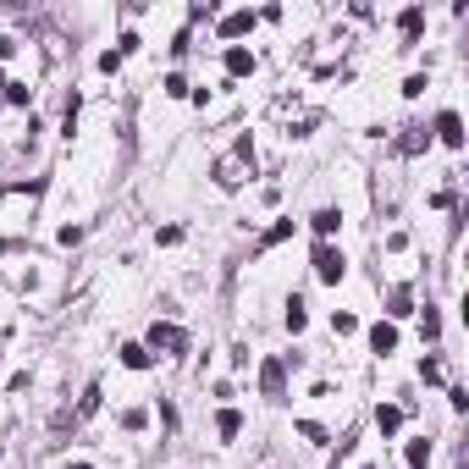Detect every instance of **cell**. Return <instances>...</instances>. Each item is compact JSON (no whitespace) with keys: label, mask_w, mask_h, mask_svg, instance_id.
<instances>
[{"label":"cell","mask_w":469,"mask_h":469,"mask_svg":"<svg viewBox=\"0 0 469 469\" xmlns=\"http://www.w3.org/2000/svg\"><path fill=\"white\" fill-rule=\"evenodd\" d=\"M150 348H155V354H182V348H188V331L171 326V320H155V326H150Z\"/></svg>","instance_id":"6da1fadb"},{"label":"cell","mask_w":469,"mask_h":469,"mask_svg":"<svg viewBox=\"0 0 469 469\" xmlns=\"http://www.w3.org/2000/svg\"><path fill=\"white\" fill-rule=\"evenodd\" d=\"M243 160H254V150H249V138H237V155H232V160H221V166H215V182H221V188H237V182H243V177H237V166H243Z\"/></svg>","instance_id":"7a4b0ae2"},{"label":"cell","mask_w":469,"mask_h":469,"mask_svg":"<svg viewBox=\"0 0 469 469\" xmlns=\"http://www.w3.org/2000/svg\"><path fill=\"white\" fill-rule=\"evenodd\" d=\"M259 386H265V398H282V392H287V364L265 359V364H259Z\"/></svg>","instance_id":"3957f363"},{"label":"cell","mask_w":469,"mask_h":469,"mask_svg":"<svg viewBox=\"0 0 469 469\" xmlns=\"http://www.w3.org/2000/svg\"><path fill=\"white\" fill-rule=\"evenodd\" d=\"M315 277L320 282H342V254L337 249H326V243L315 249Z\"/></svg>","instance_id":"277c9868"},{"label":"cell","mask_w":469,"mask_h":469,"mask_svg":"<svg viewBox=\"0 0 469 469\" xmlns=\"http://www.w3.org/2000/svg\"><path fill=\"white\" fill-rule=\"evenodd\" d=\"M436 138H442V144H453V150L464 144V122H458V110H442V116H436Z\"/></svg>","instance_id":"5b68a950"},{"label":"cell","mask_w":469,"mask_h":469,"mask_svg":"<svg viewBox=\"0 0 469 469\" xmlns=\"http://www.w3.org/2000/svg\"><path fill=\"white\" fill-rule=\"evenodd\" d=\"M370 348H376V354H392V348H398V326H381V320H376V326H370Z\"/></svg>","instance_id":"8992f818"},{"label":"cell","mask_w":469,"mask_h":469,"mask_svg":"<svg viewBox=\"0 0 469 469\" xmlns=\"http://www.w3.org/2000/svg\"><path fill=\"white\" fill-rule=\"evenodd\" d=\"M254 28V11H232V17L221 22V39H237V34H249Z\"/></svg>","instance_id":"52a82bcc"},{"label":"cell","mask_w":469,"mask_h":469,"mask_svg":"<svg viewBox=\"0 0 469 469\" xmlns=\"http://www.w3.org/2000/svg\"><path fill=\"white\" fill-rule=\"evenodd\" d=\"M150 348H144V342H128V348H122V364H128V370H150Z\"/></svg>","instance_id":"ba28073f"},{"label":"cell","mask_w":469,"mask_h":469,"mask_svg":"<svg viewBox=\"0 0 469 469\" xmlns=\"http://www.w3.org/2000/svg\"><path fill=\"white\" fill-rule=\"evenodd\" d=\"M376 426H381V436H392V431L403 426V408H392V403H381V408H376Z\"/></svg>","instance_id":"9c48e42d"},{"label":"cell","mask_w":469,"mask_h":469,"mask_svg":"<svg viewBox=\"0 0 469 469\" xmlns=\"http://www.w3.org/2000/svg\"><path fill=\"white\" fill-rule=\"evenodd\" d=\"M227 72H232V78H243V72H254V56H249V50H227Z\"/></svg>","instance_id":"30bf717a"},{"label":"cell","mask_w":469,"mask_h":469,"mask_svg":"<svg viewBox=\"0 0 469 469\" xmlns=\"http://www.w3.org/2000/svg\"><path fill=\"white\" fill-rule=\"evenodd\" d=\"M309 227H315L320 237H331V232L342 227V215H337V210H315V215H309Z\"/></svg>","instance_id":"8fae6325"},{"label":"cell","mask_w":469,"mask_h":469,"mask_svg":"<svg viewBox=\"0 0 469 469\" xmlns=\"http://www.w3.org/2000/svg\"><path fill=\"white\" fill-rule=\"evenodd\" d=\"M215 426H221V436L232 442L237 431H243V414H237V408H221V420H215Z\"/></svg>","instance_id":"7c38bea8"},{"label":"cell","mask_w":469,"mask_h":469,"mask_svg":"<svg viewBox=\"0 0 469 469\" xmlns=\"http://www.w3.org/2000/svg\"><path fill=\"white\" fill-rule=\"evenodd\" d=\"M431 464V442H408V469H426Z\"/></svg>","instance_id":"4fadbf2b"},{"label":"cell","mask_w":469,"mask_h":469,"mask_svg":"<svg viewBox=\"0 0 469 469\" xmlns=\"http://www.w3.org/2000/svg\"><path fill=\"white\" fill-rule=\"evenodd\" d=\"M287 331H304V299H287Z\"/></svg>","instance_id":"5bb4252c"},{"label":"cell","mask_w":469,"mask_h":469,"mask_svg":"<svg viewBox=\"0 0 469 469\" xmlns=\"http://www.w3.org/2000/svg\"><path fill=\"white\" fill-rule=\"evenodd\" d=\"M420 22H426V11H420V6H408V11H403V34H408V39L420 34Z\"/></svg>","instance_id":"9a60e30c"},{"label":"cell","mask_w":469,"mask_h":469,"mask_svg":"<svg viewBox=\"0 0 469 469\" xmlns=\"http://www.w3.org/2000/svg\"><path fill=\"white\" fill-rule=\"evenodd\" d=\"M426 144H431V133H426V128H408V138H403V150H408V155L426 150Z\"/></svg>","instance_id":"2e32d148"},{"label":"cell","mask_w":469,"mask_h":469,"mask_svg":"<svg viewBox=\"0 0 469 469\" xmlns=\"http://www.w3.org/2000/svg\"><path fill=\"white\" fill-rule=\"evenodd\" d=\"M331 331H337V337H348V331H359V320H354V315H331Z\"/></svg>","instance_id":"e0dca14e"},{"label":"cell","mask_w":469,"mask_h":469,"mask_svg":"<svg viewBox=\"0 0 469 469\" xmlns=\"http://www.w3.org/2000/svg\"><path fill=\"white\" fill-rule=\"evenodd\" d=\"M293 232V221H282V227H271V232H265V243H259V249H271V243H282V237Z\"/></svg>","instance_id":"ac0fdd59"}]
</instances>
